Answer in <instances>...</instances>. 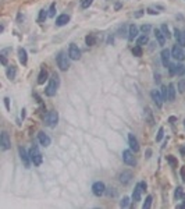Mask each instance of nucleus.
<instances>
[{
    "label": "nucleus",
    "instance_id": "f257e3e1",
    "mask_svg": "<svg viewBox=\"0 0 185 209\" xmlns=\"http://www.w3.org/2000/svg\"><path fill=\"white\" fill-rule=\"evenodd\" d=\"M59 85H60V77H59V74H53L52 78H50V81H49V85L46 87V95L48 96H54L57 92V89H59Z\"/></svg>",
    "mask_w": 185,
    "mask_h": 209
},
{
    "label": "nucleus",
    "instance_id": "f03ea898",
    "mask_svg": "<svg viewBox=\"0 0 185 209\" xmlns=\"http://www.w3.org/2000/svg\"><path fill=\"white\" fill-rule=\"evenodd\" d=\"M43 123H45V125H48V127H54V125L59 123V113L54 112V110L48 112L45 114Z\"/></svg>",
    "mask_w": 185,
    "mask_h": 209
},
{
    "label": "nucleus",
    "instance_id": "7ed1b4c3",
    "mask_svg": "<svg viewBox=\"0 0 185 209\" xmlns=\"http://www.w3.org/2000/svg\"><path fill=\"white\" fill-rule=\"evenodd\" d=\"M29 156H31V160L35 166H40L42 162H43V157H42V153L39 152L38 146H32L31 152H29Z\"/></svg>",
    "mask_w": 185,
    "mask_h": 209
},
{
    "label": "nucleus",
    "instance_id": "20e7f679",
    "mask_svg": "<svg viewBox=\"0 0 185 209\" xmlns=\"http://www.w3.org/2000/svg\"><path fill=\"white\" fill-rule=\"evenodd\" d=\"M56 60H57V66L60 67L61 71H65V70H68L70 61H68V57L65 56V53L60 52V53H59V56L56 57Z\"/></svg>",
    "mask_w": 185,
    "mask_h": 209
},
{
    "label": "nucleus",
    "instance_id": "39448f33",
    "mask_svg": "<svg viewBox=\"0 0 185 209\" xmlns=\"http://www.w3.org/2000/svg\"><path fill=\"white\" fill-rule=\"evenodd\" d=\"M146 190V183L141 181V183H138L135 190H134V194H132V201L134 202H139L142 198V191Z\"/></svg>",
    "mask_w": 185,
    "mask_h": 209
},
{
    "label": "nucleus",
    "instance_id": "423d86ee",
    "mask_svg": "<svg viewBox=\"0 0 185 209\" xmlns=\"http://www.w3.org/2000/svg\"><path fill=\"white\" fill-rule=\"evenodd\" d=\"M20 157L21 160H22V163H24V166L27 167V169H29L31 167V156H29V153L27 152V149L24 148V146H20Z\"/></svg>",
    "mask_w": 185,
    "mask_h": 209
},
{
    "label": "nucleus",
    "instance_id": "0eeeda50",
    "mask_svg": "<svg viewBox=\"0 0 185 209\" xmlns=\"http://www.w3.org/2000/svg\"><path fill=\"white\" fill-rule=\"evenodd\" d=\"M92 191L95 195L100 197V195H103V194L106 193V185L103 184L102 181H96V183L92 185Z\"/></svg>",
    "mask_w": 185,
    "mask_h": 209
},
{
    "label": "nucleus",
    "instance_id": "6e6552de",
    "mask_svg": "<svg viewBox=\"0 0 185 209\" xmlns=\"http://www.w3.org/2000/svg\"><path fill=\"white\" fill-rule=\"evenodd\" d=\"M123 160H124L128 166H135L137 165V160H135V157H134V155H132L131 151H123Z\"/></svg>",
    "mask_w": 185,
    "mask_h": 209
},
{
    "label": "nucleus",
    "instance_id": "1a4fd4ad",
    "mask_svg": "<svg viewBox=\"0 0 185 209\" xmlns=\"http://www.w3.org/2000/svg\"><path fill=\"white\" fill-rule=\"evenodd\" d=\"M171 54H173L174 59H177V60H180V61H182L185 59V53H184V50H182V46H178V45H175L173 48Z\"/></svg>",
    "mask_w": 185,
    "mask_h": 209
},
{
    "label": "nucleus",
    "instance_id": "9d476101",
    "mask_svg": "<svg viewBox=\"0 0 185 209\" xmlns=\"http://www.w3.org/2000/svg\"><path fill=\"white\" fill-rule=\"evenodd\" d=\"M68 56L70 59H73V60H78L81 57V50L78 49L77 45H70V49H68Z\"/></svg>",
    "mask_w": 185,
    "mask_h": 209
},
{
    "label": "nucleus",
    "instance_id": "9b49d317",
    "mask_svg": "<svg viewBox=\"0 0 185 209\" xmlns=\"http://www.w3.org/2000/svg\"><path fill=\"white\" fill-rule=\"evenodd\" d=\"M150 96H152V99H153V102L159 106V107H161V104H163V96L160 95V92H159V89H153L152 92H150Z\"/></svg>",
    "mask_w": 185,
    "mask_h": 209
},
{
    "label": "nucleus",
    "instance_id": "f8f14e48",
    "mask_svg": "<svg viewBox=\"0 0 185 209\" xmlns=\"http://www.w3.org/2000/svg\"><path fill=\"white\" fill-rule=\"evenodd\" d=\"M128 142H129V148L132 149L134 152L139 151V144H138V140L134 134H128Z\"/></svg>",
    "mask_w": 185,
    "mask_h": 209
},
{
    "label": "nucleus",
    "instance_id": "ddd939ff",
    "mask_svg": "<svg viewBox=\"0 0 185 209\" xmlns=\"http://www.w3.org/2000/svg\"><path fill=\"white\" fill-rule=\"evenodd\" d=\"M38 140H39V142H40V145L42 146H49L50 145V138H49V135H46V134L43 133V131H40L39 134H38Z\"/></svg>",
    "mask_w": 185,
    "mask_h": 209
},
{
    "label": "nucleus",
    "instance_id": "4468645a",
    "mask_svg": "<svg viewBox=\"0 0 185 209\" xmlns=\"http://www.w3.org/2000/svg\"><path fill=\"white\" fill-rule=\"evenodd\" d=\"M1 149L3 151H7L8 148H10V138H8V134L6 133V131H3L1 133Z\"/></svg>",
    "mask_w": 185,
    "mask_h": 209
},
{
    "label": "nucleus",
    "instance_id": "2eb2a0df",
    "mask_svg": "<svg viewBox=\"0 0 185 209\" xmlns=\"http://www.w3.org/2000/svg\"><path fill=\"white\" fill-rule=\"evenodd\" d=\"M161 63L164 67H169L170 66V50L169 49H163L161 50Z\"/></svg>",
    "mask_w": 185,
    "mask_h": 209
},
{
    "label": "nucleus",
    "instance_id": "dca6fc26",
    "mask_svg": "<svg viewBox=\"0 0 185 209\" xmlns=\"http://www.w3.org/2000/svg\"><path fill=\"white\" fill-rule=\"evenodd\" d=\"M131 178H132V173L128 172V170H125V172H123L120 174V181L123 184H128L129 181H131Z\"/></svg>",
    "mask_w": 185,
    "mask_h": 209
},
{
    "label": "nucleus",
    "instance_id": "f3484780",
    "mask_svg": "<svg viewBox=\"0 0 185 209\" xmlns=\"http://www.w3.org/2000/svg\"><path fill=\"white\" fill-rule=\"evenodd\" d=\"M155 36H156V39H157V42H159V45H160V46H164L166 36H164V34L161 32V29H155Z\"/></svg>",
    "mask_w": 185,
    "mask_h": 209
},
{
    "label": "nucleus",
    "instance_id": "a211bd4d",
    "mask_svg": "<svg viewBox=\"0 0 185 209\" xmlns=\"http://www.w3.org/2000/svg\"><path fill=\"white\" fill-rule=\"evenodd\" d=\"M174 34H175V39H177V42H178V45L180 46H185V38H184V34L180 31L178 28H175V31H174Z\"/></svg>",
    "mask_w": 185,
    "mask_h": 209
},
{
    "label": "nucleus",
    "instance_id": "6ab92c4d",
    "mask_svg": "<svg viewBox=\"0 0 185 209\" xmlns=\"http://www.w3.org/2000/svg\"><path fill=\"white\" fill-rule=\"evenodd\" d=\"M68 21H70V16H68V14H61V16L57 17L56 24L59 25V27H63V25H65Z\"/></svg>",
    "mask_w": 185,
    "mask_h": 209
},
{
    "label": "nucleus",
    "instance_id": "aec40b11",
    "mask_svg": "<svg viewBox=\"0 0 185 209\" xmlns=\"http://www.w3.org/2000/svg\"><path fill=\"white\" fill-rule=\"evenodd\" d=\"M18 57H20V61L21 64H27V60H28V57H27V50L24 48H20L18 49Z\"/></svg>",
    "mask_w": 185,
    "mask_h": 209
},
{
    "label": "nucleus",
    "instance_id": "412c9836",
    "mask_svg": "<svg viewBox=\"0 0 185 209\" xmlns=\"http://www.w3.org/2000/svg\"><path fill=\"white\" fill-rule=\"evenodd\" d=\"M45 81H48V71H46V69H42L39 75H38V84L42 85L45 84Z\"/></svg>",
    "mask_w": 185,
    "mask_h": 209
},
{
    "label": "nucleus",
    "instance_id": "4be33fe9",
    "mask_svg": "<svg viewBox=\"0 0 185 209\" xmlns=\"http://www.w3.org/2000/svg\"><path fill=\"white\" fill-rule=\"evenodd\" d=\"M137 36H138V27L137 25H129V31H128L129 40H134Z\"/></svg>",
    "mask_w": 185,
    "mask_h": 209
},
{
    "label": "nucleus",
    "instance_id": "5701e85b",
    "mask_svg": "<svg viewBox=\"0 0 185 209\" xmlns=\"http://www.w3.org/2000/svg\"><path fill=\"white\" fill-rule=\"evenodd\" d=\"M145 119L148 120V123L150 125L155 124V120H153V113L150 110V107H145Z\"/></svg>",
    "mask_w": 185,
    "mask_h": 209
},
{
    "label": "nucleus",
    "instance_id": "b1692460",
    "mask_svg": "<svg viewBox=\"0 0 185 209\" xmlns=\"http://www.w3.org/2000/svg\"><path fill=\"white\" fill-rule=\"evenodd\" d=\"M175 99V87L174 84L169 85V101H174Z\"/></svg>",
    "mask_w": 185,
    "mask_h": 209
},
{
    "label": "nucleus",
    "instance_id": "393cba45",
    "mask_svg": "<svg viewBox=\"0 0 185 209\" xmlns=\"http://www.w3.org/2000/svg\"><path fill=\"white\" fill-rule=\"evenodd\" d=\"M185 72V67L182 64H175L174 66V74H177V75H182Z\"/></svg>",
    "mask_w": 185,
    "mask_h": 209
},
{
    "label": "nucleus",
    "instance_id": "a878e982",
    "mask_svg": "<svg viewBox=\"0 0 185 209\" xmlns=\"http://www.w3.org/2000/svg\"><path fill=\"white\" fill-rule=\"evenodd\" d=\"M85 40H86V45H88V46H93V45L96 43V38H95V35H92V34H89V35L85 38Z\"/></svg>",
    "mask_w": 185,
    "mask_h": 209
},
{
    "label": "nucleus",
    "instance_id": "bb28decb",
    "mask_svg": "<svg viewBox=\"0 0 185 209\" xmlns=\"http://www.w3.org/2000/svg\"><path fill=\"white\" fill-rule=\"evenodd\" d=\"M148 42H149V38H148V35H145V34L138 38V45H139V46H142V45H146Z\"/></svg>",
    "mask_w": 185,
    "mask_h": 209
},
{
    "label": "nucleus",
    "instance_id": "cd10ccee",
    "mask_svg": "<svg viewBox=\"0 0 185 209\" xmlns=\"http://www.w3.org/2000/svg\"><path fill=\"white\" fill-rule=\"evenodd\" d=\"M48 13H46V10H40V13H39V18H38V21H39V22H43L45 20H46V18H48Z\"/></svg>",
    "mask_w": 185,
    "mask_h": 209
},
{
    "label": "nucleus",
    "instance_id": "c85d7f7f",
    "mask_svg": "<svg viewBox=\"0 0 185 209\" xmlns=\"http://www.w3.org/2000/svg\"><path fill=\"white\" fill-rule=\"evenodd\" d=\"M7 77L10 78V80H14V78H16V69H14V67H8Z\"/></svg>",
    "mask_w": 185,
    "mask_h": 209
},
{
    "label": "nucleus",
    "instance_id": "c756f323",
    "mask_svg": "<svg viewBox=\"0 0 185 209\" xmlns=\"http://www.w3.org/2000/svg\"><path fill=\"white\" fill-rule=\"evenodd\" d=\"M132 54L134 56H137V57H139V56H142V48L138 45V46H135V48L132 49Z\"/></svg>",
    "mask_w": 185,
    "mask_h": 209
},
{
    "label": "nucleus",
    "instance_id": "7c9ffc66",
    "mask_svg": "<svg viewBox=\"0 0 185 209\" xmlns=\"http://www.w3.org/2000/svg\"><path fill=\"white\" fill-rule=\"evenodd\" d=\"M174 197H175V199H178V198L184 197V191H182V187H177V188H175V194H174Z\"/></svg>",
    "mask_w": 185,
    "mask_h": 209
},
{
    "label": "nucleus",
    "instance_id": "2f4dec72",
    "mask_svg": "<svg viewBox=\"0 0 185 209\" xmlns=\"http://www.w3.org/2000/svg\"><path fill=\"white\" fill-rule=\"evenodd\" d=\"M161 32L164 34V36H166V38H167V39H169L170 36H171V35H170V31H169V27H167V25H166V24H163V25H161Z\"/></svg>",
    "mask_w": 185,
    "mask_h": 209
},
{
    "label": "nucleus",
    "instance_id": "473e14b6",
    "mask_svg": "<svg viewBox=\"0 0 185 209\" xmlns=\"http://www.w3.org/2000/svg\"><path fill=\"white\" fill-rule=\"evenodd\" d=\"M150 205H152V197L149 195V197H146V199H145V202H143V206H142V208L148 209V208H150Z\"/></svg>",
    "mask_w": 185,
    "mask_h": 209
},
{
    "label": "nucleus",
    "instance_id": "72a5a7b5",
    "mask_svg": "<svg viewBox=\"0 0 185 209\" xmlns=\"http://www.w3.org/2000/svg\"><path fill=\"white\" fill-rule=\"evenodd\" d=\"M161 96H163V99L169 101V88L167 87H161Z\"/></svg>",
    "mask_w": 185,
    "mask_h": 209
},
{
    "label": "nucleus",
    "instance_id": "f704fd0d",
    "mask_svg": "<svg viewBox=\"0 0 185 209\" xmlns=\"http://www.w3.org/2000/svg\"><path fill=\"white\" fill-rule=\"evenodd\" d=\"M54 14H56V3H52L49 8V17H54Z\"/></svg>",
    "mask_w": 185,
    "mask_h": 209
},
{
    "label": "nucleus",
    "instance_id": "c9c22d12",
    "mask_svg": "<svg viewBox=\"0 0 185 209\" xmlns=\"http://www.w3.org/2000/svg\"><path fill=\"white\" fill-rule=\"evenodd\" d=\"M128 205H129V198L124 197V198H123V201L120 202V206H121V208H127Z\"/></svg>",
    "mask_w": 185,
    "mask_h": 209
},
{
    "label": "nucleus",
    "instance_id": "e433bc0d",
    "mask_svg": "<svg viewBox=\"0 0 185 209\" xmlns=\"http://www.w3.org/2000/svg\"><path fill=\"white\" fill-rule=\"evenodd\" d=\"M178 91L181 93L185 92V80H181L180 82H178Z\"/></svg>",
    "mask_w": 185,
    "mask_h": 209
},
{
    "label": "nucleus",
    "instance_id": "4c0bfd02",
    "mask_svg": "<svg viewBox=\"0 0 185 209\" xmlns=\"http://www.w3.org/2000/svg\"><path fill=\"white\" fill-rule=\"evenodd\" d=\"M92 3H93V0H82V3H81V7H82V8H88Z\"/></svg>",
    "mask_w": 185,
    "mask_h": 209
},
{
    "label": "nucleus",
    "instance_id": "58836bf2",
    "mask_svg": "<svg viewBox=\"0 0 185 209\" xmlns=\"http://www.w3.org/2000/svg\"><path fill=\"white\" fill-rule=\"evenodd\" d=\"M150 29H152V27H150V25H148V24L142 25V27H141V31L145 34V35H146V34H149V31H150Z\"/></svg>",
    "mask_w": 185,
    "mask_h": 209
},
{
    "label": "nucleus",
    "instance_id": "ea45409f",
    "mask_svg": "<svg viewBox=\"0 0 185 209\" xmlns=\"http://www.w3.org/2000/svg\"><path fill=\"white\" fill-rule=\"evenodd\" d=\"M163 134H164V130L161 128H159V134H157V137H156V141L159 142V141H161V138H163Z\"/></svg>",
    "mask_w": 185,
    "mask_h": 209
},
{
    "label": "nucleus",
    "instance_id": "a19ab883",
    "mask_svg": "<svg viewBox=\"0 0 185 209\" xmlns=\"http://www.w3.org/2000/svg\"><path fill=\"white\" fill-rule=\"evenodd\" d=\"M167 160H169V163H170L171 166H174V167L177 166V160H175L173 156H167Z\"/></svg>",
    "mask_w": 185,
    "mask_h": 209
},
{
    "label": "nucleus",
    "instance_id": "79ce46f5",
    "mask_svg": "<svg viewBox=\"0 0 185 209\" xmlns=\"http://www.w3.org/2000/svg\"><path fill=\"white\" fill-rule=\"evenodd\" d=\"M4 104H6V109L10 110V99L8 98H4Z\"/></svg>",
    "mask_w": 185,
    "mask_h": 209
},
{
    "label": "nucleus",
    "instance_id": "37998d69",
    "mask_svg": "<svg viewBox=\"0 0 185 209\" xmlns=\"http://www.w3.org/2000/svg\"><path fill=\"white\" fill-rule=\"evenodd\" d=\"M148 13L149 14H159V11H155L153 8H148Z\"/></svg>",
    "mask_w": 185,
    "mask_h": 209
},
{
    "label": "nucleus",
    "instance_id": "c03bdc74",
    "mask_svg": "<svg viewBox=\"0 0 185 209\" xmlns=\"http://www.w3.org/2000/svg\"><path fill=\"white\" fill-rule=\"evenodd\" d=\"M155 81H156L157 84L160 82V77H159V74H156V75H155Z\"/></svg>",
    "mask_w": 185,
    "mask_h": 209
},
{
    "label": "nucleus",
    "instance_id": "a18cd8bd",
    "mask_svg": "<svg viewBox=\"0 0 185 209\" xmlns=\"http://www.w3.org/2000/svg\"><path fill=\"white\" fill-rule=\"evenodd\" d=\"M1 63H3V66L7 64V60H6V57H4V56H1Z\"/></svg>",
    "mask_w": 185,
    "mask_h": 209
},
{
    "label": "nucleus",
    "instance_id": "49530a36",
    "mask_svg": "<svg viewBox=\"0 0 185 209\" xmlns=\"http://www.w3.org/2000/svg\"><path fill=\"white\" fill-rule=\"evenodd\" d=\"M181 176H182V180L185 181V169H181Z\"/></svg>",
    "mask_w": 185,
    "mask_h": 209
},
{
    "label": "nucleus",
    "instance_id": "de8ad7c7",
    "mask_svg": "<svg viewBox=\"0 0 185 209\" xmlns=\"http://www.w3.org/2000/svg\"><path fill=\"white\" fill-rule=\"evenodd\" d=\"M181 153H182V155H185V145H184V146H182V148H181Z\"/></svg>",
    "mask_w": 185,
    "mask_h": 209
},
{
    "label": "nucleus",
    "instance_id": "09e8293b",
    "mask_svg": "<svg viewBox=\"0 0 185 209\" xmlns=\"http://www.w3.org/2000/svg\"><path fill=\"white\" fill-rule=\"evenodd\" d=\"M178 208H185V204H182V205H178Z\"/></svg>",
    "mask_w": 185,
    "mask_h": 209
},
{
    "label": "nucleus",
    "instance_id": "8fccbe9b",
    "mask_svg": "<svg viewBox=\"0 0 185 209\" xmlns=\"http://www.w3.org/2000/svg\"><path fill=\"white\" fill-rule=\"evenodd\" d=\"M184 125H185V120H184Z\"/></svg>",
    "mask_w": 185,
    "mask_h": 209
}]
</instances>
